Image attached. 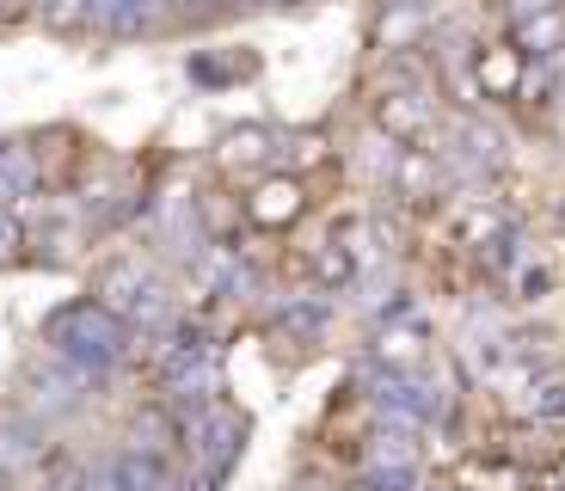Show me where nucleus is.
Segmentation results:
<instances>
[{
	"label": "nucleus",
	"instance_id": "nucleus-6",
	"mask_svg": "<svg viewBox=\"0 0 565 491\" xmlns=\"http://www.w3.org/2000/svg\"><path fill=\"white\" fill-rule=\"evenodd\" d=\"M222 160L227 167H258V160H270V136L265 129H234L222 141Z\"/></svg>",
	"mask_w": 565,
	"mask_h": 491
},
{
	"label": "nucleus",
	"instance_id": "nucleus-1",
	"mask_svg": "<svg viewBox=\"0 0 565 491\" xmlns=\"http://www.w3.org/2000/svg\"><path fill=\"white\" fill-rule=\"evenodd\" d=\"M375 124L387 129L394 141H424L430 136V98H418V93H406V86H387L382 98H375Z\"/></svg>",
	"mask_w": 565,
	"mask_h": 491
},
{
	"label": "nucleus",
	"instance_id": "nucleus-7",
	"mask_svg": "<svg viewBox=\"0 0 565 491\" xmlns=\"http://www.w3.org/2000/svg\"><path fill=\"white\" fill-rule=\"evenodd\" d=\"M424 356V338L412 332V325H394V332L382 338V363H394V369H412Z\"/></svg>",
	"mask_w": 565,
	"mask_h": 491
},
{
	"label": "nucleus",
	"instance_id": "nucleus-13",
	"mask_svg": "<svg viewBox=\"0 0 565 491\" xmlns=\"http://www.w3.org/2000/svg\"><path fill=\"white\" fill-rule=\"evenodd\" d=\"M547 7H553V13H559V19H565V0H547Z\"/></svg>",
	"mask_w": 565,
	"mask_h": 491
},
{
	"label": "nucleus",
	"instance_id": "nucleus-11",
	"mask_svg": "<svg viewBox=\"0 0 565 491\" xmlns=\"http://www.w3.org/2000/svg\"><path fill=\"white\" fill-rule=\"evenodd\" d=\"M394 7H418V0H375V13H394Z\"/></svg>",
	"mask_w": 565,
	"mask_h": 491
},
{
	"label": "nucleus",
	"instance_id": "nucleus-4",
	"mask_svg": "<svg viewBox=\"0 0 565 491\" xmlns=\"http://www.w3.org/2000/svg\"><path fill=\"white\" fill-rule=\"evenodd\" d=\"M399 196H412V203H424V196H437V160L424 154L418 141H412L406 154H399V172H394Z\"/></svg>",
	"mask_w": 565,
	"mask_h": 491
},
{
	"label": "nucleus",
	"instance_id": "nucleus-12",
	"mask_svg": "<svg viewBox=\"0 0 565 491\" xmlns=\"http://www.w3.org/2000/svg\"><path fill=\"white\" fill-rule=\"evenodd\" d=\"M241 7H282V0H241Z\"/></svg>",
	"mask_w": 565,
	"mask_h": 491
},
{
	"label": "nucleus",
	"instance_id": "nucleus-10",
	"mask_svg": "<svg viewBox=\"0 0 565 491\" xmlns=\"http://www.w3.org/2000/svg\"><path fill=\"white\" fill-rule=\"evenodd\" d=\"M167 7H179V13H198V7H215V0H167Z\"/></svg>",
	"mask_w": 565,
	"mask_h": 491
},
{
	"label": "nucleus",
	"instance_id": "nucleus-5",
	"mask_svg": "<svg viewBox=\"0 0 565 491\" xmlns=\"http://www.w3.org/2000/svg\"><path fill=\"white\" fill-rule=\"evenodd\" d=\"M129 289H141L136 265H111V270H105V282H99V308H105V313H136L141 301H136Z\"/></svg>",
	"mask_w": 565,
	"mask_h": 491
},
{
	"label": "nucleus",
	"instance_id": "nucleus-2",
	"mask_svg": "<svg viewBox=\"0 0 565 491\" xmlns=\"http://www.w3.org/2000/svg\"><path fill=\"white\" fill-rule=\"evenodd\" d=\"M301 210H308L301 179H265L253 196H246V222H253V227H289Z\"/></svg>",
	"mask_w": 565,
	"mask_h": 491
},
{
	"label": "nucleus",
	"instance_id": "nucleus-8",
	"mask_svg": "<svg viewBox=\"0 0 565 491\" xmlns=\"http://www.w3.org/2000/svg\"><path fill=\"white\" fill-rule=\"evenodd\" d=\"M412 38H418V13H412V7L382 13V43H412Z\"/></svg>",
	"mask_w": 565,
	"mask_h": 491
},
{
	"label": "nucleus",
	"instance_id": "nucleus-3",
	"mask_svg": "<svg viewBox=\"0 0 565 491\" xmlns=\"http://www.w3.org/2000/svg\"><path fill=\"white\" fill-rule=\"evenodd\" d=\"M523 43H492V50H480V93L486 98H516L523 93Z\"/></svg>",
	"mask_w": 565,
	"mask_h": 491
},
{
	"label": "nucleus",
	"instance_id": "nucleus-9",
	"mask_svg": "<svg viewBox=\"0 0 565 491\" xmlns=\"http://www.w3.org/2000/svg\"><path fill=\"white\" fill-rule=\"evenodd\" d=\"M313 277H320V282H344V277H351V253H344V246H326V253L313 258Z\"/></svg>",
	"mask_w": 565,
	"mask_h": 491
}]
</instances>
